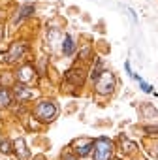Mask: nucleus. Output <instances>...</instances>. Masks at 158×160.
I'll return each instance as SVG.
<instances>
[{"instance_id": "obj_1", "label": "nucleus", "mask_w": 158, "mask_h": 160, "mask_svg": "<svg viewBox=\"0 0 158 160\" xmlns=\"http://www.w3.org/2000/svg\"><path fill=\"white\" fill-rule=\"evenodd\" d=\"M60 115V108L55 98H38L32 106V117L40 124H49Z\"/></svg>"}, {"instance_id": "obj_2", "label": "nucleus", "mask_w": 158, "mask_h": 160, "mask_svg": "<svg viewBox=\"0 0 158 160\" xmlns=\"http://www.w3.org/2000/svg\"><path fill=\"white\" fill-rule=\"evenodd\" d=\"M91 87H92V92H94L96 98H111L115 94L117 87H119V79H117V75H115L113 70L106 68L102 72V75L96 79Z\"/></svg>"}, {"instance_id": "obj_3", "label": "nucleus", "mask_w": 158, "mask_h": 160, "mask_svg": "<svg viewBox=\"0 0 158 160\" xmlns=\"http://www.w3.org/2000/svg\"><path fill=\"white\" fill-rule=\"evenodd\" d=\"M87 81H89V70H87V66L75 62L72 68H68V70L64 72L62 87L66 85L68 91H73V89H81V87H85Z\"/></svg>"}, {"instance_id": "obj_4", "label": "nucleus", "mask_w": 158, "mask_h": 160, "mask_svg": "<svg viewBox=\"0 0 158 160\" xmlns=\"http://www.w3.org/2000/svg\"><path fill=\"white\" fill-rule=\"evenodd\" d=\"M115 139L107 136H98L94 138V149L91 154V160H115Z\"/></svg>"}, {"instance_id": "obj_5", "label": "nucleus", "mask_w": 158, "mask_h": 160, "mask_svg": "<svg viewBox=\"0 0 158 160\" xmlns=\"http://www.w3.org/2000/svg\"><path fill=\"white\" fill-rule=\"evenodd\" d=\"M28 51H30L28 43H27L25 40H17V42H13V43L8 47V51L0 57V58H2L4 62H8V64H19V62H23V60L27 58Z\"/></svg>"}, {"instance_id": "obj_6", "label": "nucleus", "mask_w": 158, "mask_h": 160, "mask_svg": "<svg viewBox=\"0 0 158 160\" xmlns=\"http://www.w3.org/2000/svg\"><path fill=\"white\" fill-rule=\"evenodd\" d=\"M70 151L73 154H77L79 158H89L92 154V149H94V138H89V136H79V138H73L70 141Z\"/></svg>"}, {"instance_id": "obj_7", "label": "nucleus", "mask_w": 158, "mask_h": 160, "mask_svg": "<svg viewBox=\"0 0 158 160\" xmlns=\"http://www.w3.org/2000/svg\"><path fill=\"white\" fill-rule=\"evenodd\" d=\"M115 147H117V152H121L124 158H137V154H139V151H141L139 145H137L134 139H130L124 132L117 136Z\"/></svg>"}, {"instance_id": "obj_8", "label": "nucleus", "mask_w": 158, "mask_h": 160, "mask_svg": "<svg viewBox=\"0 0 158 160\" xmlns=\"http://www.w3.org/2000/svg\"><path fill=\"white\" fill-rule=\"evenodd\" d=\"M15 77H17V83H23V85H32L36 83L38 79V70H36V64H30V62H23L17 72H15Z\"/></svg>"}, {"instance_id": "obj_9", "label": "nucleus", "mask_w": 158, "mask_h": 160, "mask_svg": "<svg viewBox=\"0 0 158 160\" xmlns=\"http://www.w3.org/2000/svg\"><path fill=\"white\" fill-rule=\"evenodd\" d=\"M77 49H79L77 38L72 32H64L62 42H60V53H62V57L64 58H73L77 55Z\"/></svg>"}, {"instance_id": "obj_10", "label": "nucleus", "mask_w": 158, "mask_h": 160, "mask_svg": "<svg viewBox=\"0 0 158 160\" xmlns=\"http://www.w3.org/2000/svg\"><path fill=\"white\" fill-rule=\"evenodd\" d=\"M137 115H139L141 124H145V122H158V109L151 102H139Z\"/></svg>"}, {"instance_id": "obj_11", "label": "nucleus", "mask_w": 158, "mask_h": 160, "mask_svg": "<svg viewBox=\"0 0 158 160\" xmlns=\"http://www.w3.org/2000/svg\"><path fill=\"white\" fill-rule=\"evenodd\" d=\"M12 92H13V98H15V100H19V104L34 102V98H36L34 89H32V87H28V85H23V83H15Z\"/></svg>"}, {"instance_id": "obj_12", "label": "nucleus", "mask_w": 158, "mask_h": 160, "mask_svg": "<svg viewBox=\"0 0 158 160\" xmlns=\"http://www.w3.org/2000/svg\"><path fill=\"white\" fill-rule=\"evenodd\" d=\"M34 13H36V6H34L32 2H25V4H21V6L17 8V12L13 13V25H21L25 19L32 17Z\"/></svg>"}, {"instance_id": "obj_13", "label": "nucleus", "mask_w": 158, "mask_h": 160, "mask_svg": "<svg viewBox=\"0 0 158 160\" xmlns=\"http://www.w3.org/2000/svg\"><path fill=\"white\" fill-rule=\"evenodd\" d=\"M75 57H77V62H79V64H87V62L94 60V45H92V43H83V45H79Z\"/></svg>"}, {"instance_id": "obj_14", "label": "nucleus", "mask_w": 158, "mask_h": 160, "mask_svg": "<svg viewBox=\"0 0 158 160\" xmlns=\"http://www.w3.org/2000/svg\"><path fill=\"white\" fill-rule=\"evenodd\" d=\"M106 68H107V66H106V60H104L102 57H94L92 66H91V70H89V83H91V85L102 75V72H104Z\"/></svg>"}, {"instance_id": "obj_15", "label": "nucleus", "mask_w": 158, "mask_h": 160, "mask_svg": "<svg viewBox=\"0 0 158 160\" xmlns=\"http://www.w3.org/2000/svg\"><path fill=\"white\" fill-rule=\"evenodd\" d=\"M13 152H15L17 160H30V151H28V147H27L23 138H17L13 141Z\"/></svg>"}, {"instance_id": "obj_16", "label": "nucleus", "mask_w": 158, "mask_h": 160, "mask_svg": "<svg viewBox=\"0 0 158 160\" xmlns=\"http://www.w3.org/2000/svg\"><path fill=\"white\" fill-rule=\"evenodd\" d=\"M62 36H64V32L60 30V28H57V27H47V43L51 45V47H55V45H58L60 47V42H62Z\"/></svg>"}, {"instance_id": "obj_17", "label": "nucleus", "mask_w": 158, "mask_h": 160, "mask_svg": "<svg viewBox=\"0 0 158 160\" xmlns=\"http://www.w3.org/2000/svg\"><path fill=\"white\" fill-rule=\"evenodd\" d=\"M143 151H145V152H147L151 158L158 160V138L143 139Z\"/></svg>"}, {"instance_id": "obj_18", "label": "nucleus", "mask_w": 158, "mask_h": 160, "mask_svg": "<svg viewBox=\"0 0 158 160\" xmlns=\"http://www.w3.org/2000/svg\"><path fill=\"white\" fill-rule=\"evenodd\" d=\"M141 132H143V139L158 138V122H145V124H141Z\"/></svg>"}, {"instance_id": "obj_19", "label": "nucleus", "mask_w": 158, "mask_h": 160, "mask_svg": "<svg viewBox=\"0 0 158 160\" xmlns=\"http://www.w3.org/2000/svg\"><path fill=\"white\" fill-rule=\"evenodd\" d=\"M134 81L137 83V87H139V91H141L143 94H156V92H154V87H152L149 81H145V79H143L139 73L134 75Z\"/></svg>"}, {"instance_id": "obj_20", "label": "nucleus", "mask_w": 158, "mask_h": 160, "mask_svg": "<svg viewBox=\"0 0 158 160\" xmlns=\"http://www.w3.org/2000/svg\"><path fill=\"white\" fill-rule=\"evenodd\" d=\"M12 104H13V92L6 87H0V109L10 108Z\"/></svg>"}, {"instance_id": "obj_21", "label": "nucleus", "mask_w": 158, "mask_h": 160, "mask_svg": "<svg viewBox=\"0 0 158 160\" xmlns=\"http://www.w3.org/2000/svg\"><path fill=\"white\" fill-rule=\"evenodd\" d=\"M0 152H4V154L13 152V143L8 138H0Z\"/></svg>"}, {"instance_id": "obj_22", "label": "nucleus", "mask_w": 158, "mask_h": 160, "mask_svg": "<svg viewBox=\"0 0 158 160\" xmlns=\"http://www.w3.org/2000/svg\"><path fill=\"white\" fill-rule=\"evenodd\" d=\"M60 160H81L77 154H73L72 151H70V147H66L64 151H62V154H60Z\"/></svg>"}, {"instance_id": "obj_23", "label": "nucleus", "mask_w": 158, "mask_h": 160, "mask_svg": "<svg viewBox=\"0 0 158 160\" xmlns=\"http://www.w3.org/2000/svg\"><path fill=\"white\" fill-rule=\"evenodd\" d=\"M124 12H126V15L130 17V21H132L134 25H137V23H139V17H137V13H136V10H132L130 6H124Z\"/></svg>"}, {"instance_id": "obj_24", "label": "nucleus", "mask_w": 158, "mask_h": 160, "mask_svg": "<svg viewBox=\"0 0 158 160\" xmlns=\"http://www.w3.org/2000/svg\"><path fill=\"white\" fill-rule=\"evenodd\" d=\"M124 72H126V75L130 77V79H134V75H136V72H134V68H132V62L126 58L124 60Z\"/></svg>"}, {"instance_id": "obj_25", "label": "nucleus", "mask_w": 158, "mask_h": 160, "mask_svg": "<svg viewBox=\"0 0 158 160\" xmlns=\"http://www.w3.org/2000/svg\"><path fill=\"white\" fill-rule=\"evenodd\" d=\"M32 160H47V158H45V156H43V154H38V156H34V158H32Z\"/></svg>"}, {"instance_id": "obj_26", "label": "nucleus", "mask_w": 158, "mask_h": 160, "mask_svg": "<svg viewBox=\"0 0 158 160\" xmlns=\"http://www.w3.org/2000/svg\"><path fill=\"white\" fill-rule=\"evenodd\" d=\"M2 38H4V28H2V25H0V42H2Z\"/></svg>"}]
</instances>
